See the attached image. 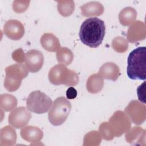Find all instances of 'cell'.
<instances>
[{"label": "cell", "mask_w": 146, "mask_h": 146, "mask_svg": "<svg viewBox=\"0 0 146 146\" xmlns=\"http://www.w3.org/2000/svg\"><path fill=\"white\" fill-rule=\"evenodd\" d=\"M42 47L49 52H56L60 48V43L58 38L52 33H44L40 38Z\"/></svg>", "instance_id": "cell-16"}, {"label": "cell", "mask_w": 146, "mask_h": 146, "mask_svg": "<svg viewBox=\"0 0 146 146\" xmlns=\"http://www.w3.org/2000/svg\"><path fill=\"white\" fill-rule=\"evenodd\" d=\"M31 117L30 110L25 107H19L14 109L9 114V123L14 128H23L29 122Z\"/></svg>", "instance_id": "cell-9"}, {"label": "cell", "mask_w": 146, "mask_h": 146, "mask_svg": "<svg viewBox=\"0 0 146 146\" xmlns=\"http://www.w3.org/2000/svg\"><path fill=\"white\" fill-rule=\"evenodd\" d=\"M125 112L131 121L136 124H142L146 119V107L144 104L134 100L125 108Z\"/></svg>", "instance_id": "cell-8"}, {"label": "cell", "mask_w": 146, "mask_h": 146, "mask_svg": "<svg viewBox=\"0 0 146 146\" xmlns=\"http://www.w3.org/2000/svg\"><path fill=\"white\" fill-rule=\"evenodd\" d=\"M127 74L128 78L132 80H145V47H139L129 53L127 59Z\"/></svg>", "instance_id": "cell-2"}, {"label": "cell", "mask_w": 146, "mask_h": 146, "mask_svg": "<svg viewBox=\"0 0 146 146\" xmlns=\"http://www.w3.org/2000/svg\"><path fill=\"white\" fill-rule=\"evenodd\" d=\"M58 62L65 66L70 64L74 59V55L70 49L67 47H61L56 55Z\"/></svg>", "instance_id": "cell-22"}, {"label": "cell", "mask_w": 146, "mask_h": 146, "mask_svg": "<svg viewBox=\"0 0 146 146\" xmlns=\"http://www.w3.org/2000/svg\"><path fill=\"white\" fill-rule=\"evenodd\" d=\"M106 33L104 22L93 17L86 19L81 25L79 36L82 42L91 48L99 47L102 43Z\"/></svg>", "instance_id": "cell-1"}, {"label": "cell", "mask_w": 146, "mask_h": 146, "mask_svg": "<svg viewBox=\"0 0 146 146\" xmlns=\"http://www.w3.org/2000/svg\"><path fill=\"white\" fill-rule=\"evenodd\" d=\"M12 58L15 61L21 63L25 61L26 55L22 48H19L13 52Z\"/></svg>", "instance_id": "cell-28"}, {"label": "cell", "mask_w": 146, "mask_h": 146, "mask_svg": "<svg viewBox=\"0 0 146 146\" xmlns=\"http://www.w3.org/2000/svg\"><path fill=\"white\" fill-rule=\"evenodd\" d=\"M104 80L99 74H94L89 76L86 82L87 91L92 94L100 92L103 88Z\"/></svg>", "instance_id": "cell-18"}, {"label": "cell", "mask_w": 146, "mask_h": 146, "mask_svg": "<svg viewBox=\"0 0 146 146\" xmlns=\"http://www.w3.org/2000/svg\"><path fill=\"white\" fill-rule=\"evenodd\" d=\"M52 103L51 98L39 90L31 92L26 100L27 108L37 114L47 112L51 107Z\"/></svg>", "instance_id": "cell-6"}, {"label": "cell", "mask_w": 146, "mask_h": 146, "mask_svg": "<svg viewBox=\"0 0 146 146\" xmlns=\"http://www.w3.org/2000/svg\"><path fill=\"white\" fill-rule=\"evenodd\" d=\"M17 105V99L15 96L9 94H3L1 95L0 106L1 109L8 112L14 109Z\"/></svg>", "instance_id": "cell-21"}, {"label": "cell", "mask_w": 146, "mask_h": 146, "mask_svg": "<svg viewBox=\"0 0 146 146\" xmlns=\"http://www.w3.org/2000/svg\"><path fill=\"white\" fill-rule=\"evenodd\" d=\"M112 47L115 51L122 53L125 52L128 49V43L125 38L117 36L112 40Z\"/></svg>", "instance_id": "cell-25"}, {"label": "cell", "mask_w": 146, "mask_h": 146, "mask_svg": "<svg viewBox=\"0 0 146 146\" xmlns=\"http://www.w3.org/2000/svg\"><path fill=\"white\" fill-rule=\"evenodd\" d=\"M77 96V91L73 87H69L66 91V97L68 99H74Z\"/></svg>", "instance_id": "cell-30"}, {"label": "cell", "mask_w": 146, "mask_h": 146, "mask_svg": "<svg viewBox=\"0 0 146 146\" xmlns=\"http://www.w3.org/2000/svg\"><path fill=\"white\" fill-rule=\"evenodd\" d=\"M101 136L106 140H111L114 137V135L108 122L102 123L99 128Z\"/></svg>", "instance_id": "cell-26"}, {"label": "cell", "mask_w": 146, "mask_h": 146, "mask_svg": "<svg viewBox=\"0 0 146 146\" xmlns=\"http://www.w3.org/2000/svg\"><path fill=\"white\" fill-rule=\"evenodd\" d=\"M98 74L104 79L116 81L120 76L119 67L113 62L104 63L99 68Z\"/></svg>", "instance_id": "cell-14"}, {"label": "cell", "mask_w": 146, "mask_h": 146, "mask_svg": "<svg viewBox=\"0 0 146 146\" xmlns=\"http://www.w3.org/2000/svg\"><path fill=\"white\" fill-rule=\"evenodd\" d=\"M25 55V66L27 70L33 73L39 71L44 62L42 52L38 50L33 49L27 51Z\"/></svg>", "instance_id": "cell-10"}, {"label": "cell", "mask_w": 146, "mask_h": 146, "mask_svg": "<svg viewBox=\"0 0 146 146\" xmlns=\"http://www.w3.org/2000/svg\"><path fill=\"white\" fill-rule=\"evenodd\" d=\"M30 1H15L13 3V9L17 13L25 12L28 8Z\"/></svg>", "instance_id": "cell-27"}, {"label": "cell", "mask_w": 146, "mask_h": 146, "mask_svg": "<svg viewBox=\"0 0 146 146\" xmlns=\"http://www.w3.org/2000/svg\"><path fill=\"white\" fill-rule=\"evenodd\" d=\"M28 70L22 63H16L7 66L5 69V88L9 92H14L20 87L22 80L28 75Z\"/></svg>", "instance_id": "cell-4"}, {"label": "cell", "mask_w": 146, "mask_h": 146, "mask_svg": "<svg viewBox=\"0 0 146 146\" xmlns=\"http://www.w3.org/2000/svg\"><path fill=\"white\" fill-rule=\"evenodd\" d=\"M146 36V26L140 21H136L132 23L128 30L127 38L128 42L135 43L144 40Z\"/></svg>", "instance_id": "cell-12"}, {"label": "cell", "mask_w": 146, "mask_h": 146, "mask_svg": "<svg viewBox=\"0 0 146 146\" xmlns=\"http://www.w3.org/2000/svg\"><path fill=\"white\" fill-rule=\"evenodd\" d=\"M125 140L129 143L136 142V144H139V142L145 141V130L140 127H134L125 135Z\"/></svg>", "instance_id": "cell-20"}, {"label": "cell", "mask_w": 146, "mask_h": 146, "mask_svg": "<svg viewBox=\"0 0 146 146\" xmlns=\"http://www.w3.org/2000/svg\"><path fill=\"white\" fill-rule=\"evenodd\" d=\"M71 110L70 102L64 97L57 98L54 102L48 113L49 121L55 126H58L66 120Z\"/></svg>", "instance_id": "cell-5"}, {"label": "cell", "mask_w": 146, "mask_h": 146, "mask_svg": "<svg viewBox=\"0 0 146 146\" xmlns=\"http://www.w3.org/2000/svg\"><path fill=\"white\" fill-rule=\"evenodd\" d=\"M102 140V136L98 131H93L87 133L84 138V145H98Z\"/></svg>", "instance_id": "cell-24"}, {"label": "cell", "mask_w": 146, "mask_h": 146, "mask_svg": "<svg viewBox=\"0 0 146 146\" xmlns=\"http://www.w3.org/2000/svg\"><path fill=\"white\" fill-rule=\"evenodd\" d=\"M3 33L9 39L17 40L21 39L25 34L24 26L19 21L10 19L4 25Z\"/></svg>", "instance_id": "cell-11"}, {"label": "cell", "mask_w": 146, "mask_h": 146, "mask_svg": "<svg viewBox=\"0 0 146 146\" xmlns=\"http://www.w3.org/2000/svg\"><path fill=\"white\" fill-rule=\"evenodd\" d=\"M137 17V12L131 7H127L123 9L119 13V19L121 25L127 26L133 23Z\"/></svg>", "instance_id": "cell-19"}, {"label": "cell", "mask_w": 146, "mask_h": 146, "mask_svg": "<svg viewBox=\"0 0 146 146\" xmlns=\"http://www.w3.org/2000/svg\"><path fill=\"white\" fill-rule=\"evenodd\" d=\"M108 123L114 136L116 137L121 136L123 133L127 132L131 127L128 116L121 111H116L110 118Z\"/></svg>", "instance_id": "cell-7"}, {"label": "cell", "mask_w": 146, "mask_h": 146, "mask_svg": "<svg viewBox=\"0 0 146 146\" xmlns=\"http://www.w3.org/2000/svg\"><path fill=\"white\" fill-rule=\"evenodd\" d=\"M82 15L86 17L99 16L104 12V7L99 2L91 1L80 7Z\"/></svg>", "instance_id": "cell-15"}, {"label": "cell", "mask_w": 146, "mask_h": 146, "mask_svg": "<svg viewBox=\"0 0 146 146\" xmlns=\"http://www.w3.org/2000/svg\"><path fill=\"white\" fill-rule=\"evenodd\" d=\"M145 82H144L137 88V94L139 100L143 103H145Z\"/></svg>", "instance_id": "cell-29"}, {"label": "cell", "mask_w": 146, "mask_h": 146, "mask_svg": "<svg viewBox=\"0 0 146 146\" xmlns=\"http://www.w3.org/2000/svg\"><path fill=\"white\" fill-rule=\"evenodd\" d=\"M58 10L63 17L71 15L74 11L75 3L73 1H58Z\"/></svg>", "instance_id": "cell-23"}, {"label": "cell", "mask_w": 146, "mask_h": 146, "mask_svg": "<svg viewBox=\"0 0 146 146\" xmlns=\"http://www.w3.org/2000/svg\"><path fill=\"white\" fill-rule=\"evenodd\" d=\"M48 79L54 85L64 84L67 86H75L79 83L78 74L68 69L65 65L58 64L52 67L48 72Z\"/></svg>", "instance_id": "cell-3"}, {"label": "cell", "mask_w": 146, "mask_h": 146, "mask_svg": "<svg viewBox=\"0 0 146 146\" xmlns=\"http://www.w3.org/2000/svg\"><path fill=\"white\" fill-rule=\"evenodd\" d=\"M17 140V133L15 130L9 125H6L1 129L0 145L5 146H11L15 144Z\"/></svg>", "instance_id": "cell-17"}, {"label": "cell", "mask_w": 146, "mask_h": 146, "mask_svg": "<svg viewBox=\"0 0 146 146\" xmlns=\"http://www.w3.org/2000/svg\"><path fill=\"white\" fill-rule=\"evenodd\" d=\"M20 133L23 139L30 143L39 142L43 137V131L38 127L32 125L23 127Z\"/></svg>", "instance_id": "cell-13"}]
</instances>
